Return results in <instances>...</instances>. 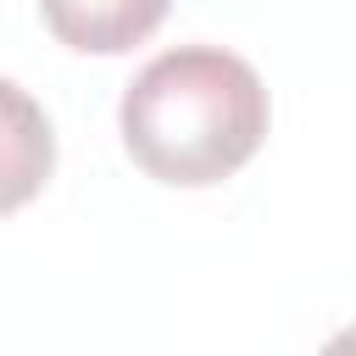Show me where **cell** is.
Returning a JSON list of instances; mask_svg holds the SVG:
<instances>
[{
    "label": "cell",
    "instance_id": "6da1fadb",
    "mask_svg": "<svg viewBox=\"0 0 356 356\" xmlns=\"http://www.w3.org/2000/svg\"><path fill=\"white\" fill-rule=\"evenodd\" d=\"M267 89L256 67L222 44L161 50L117 106L122 150L139 172L178 189L234 178L267 139Z\"/></svg>",
    "mask_w": 356,
    "mask_h": 356
},
{
    "label": "cell",
    "instance_id": "7a4b0ae2",
    "mask_svg": "<svg viewBox=\"0 0 356 356\" xmlns=\"http://www.w3.org/2000/svg\"><path fill=\"white\" fill-rule=\"evenodd\" d=\"M172 0H39L44 28L83 56H122L145 44Z\"/></svg>",
    "mask_w": 356,
    "mask_h": 356
},
{
    "label": "cell",
    "instance_id": "3957f363",
    "mask_svg": "<svg viewBox=\"0 0 356 356\" xmlns=\"http://www.w3.org/2000/svg\"><path fill=\"white\" fill-rule=\"evenodd\" d=\"M317 356H356V323H350V328H339V334H334Z\"/></svg>",
    "mask_w": 356,
    "mask_h": 356
}]
</instances>
